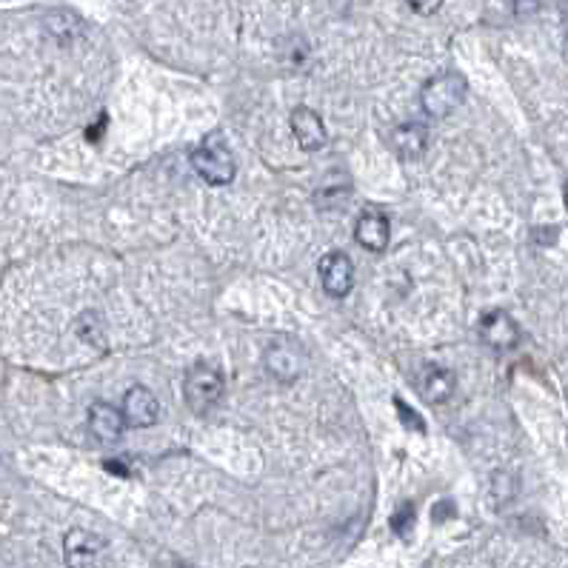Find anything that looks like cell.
Returning a JSON list of instances; mask_svg holds the SVG:
<instances>
[{
    "instance_id": "1",
    "label": "cell",
    "mask_w": 568,
    "mask_h": 568,
    "mask_svg": "<svg viewBox=\"0 0 568 568\" xmlns=\"http://www.w3.org/2000/svg\"><path fill=\"white\" fill-rule=\"evenodd\" d=\"M192 169L203 177L209 186H229L237 175L235 155L223 143L220 135H209L192 152Z\"/></svg>"
},
{
    "instance_id": "2",
    "label": "cell",
    "mask_w": 568,
    "mask_h": 568,
    "mask_svg": "<svg viewBox=\"0 0 568 568\" xmlns=\"http://www.w3.org/2000/svg\"><path fill=\"white\" fill-rule=\"evenodd\" d=\"M469 95V83L460 72H443L437 78H431L426 86H423V95H420V103H423V112L429 118H449L454 109L463 106V100Z\"/></svg>"
},
{
    "instance_id": "3",
    "label": "cell",
    "mask_w": 568,
    "mask_h": 568,
    "mask_svg": "<svg viewBox=\"0 0 568 568\" xmlns=\"http://www.w3.org/2000/svg\"><path fill=\"white\" fill-rule=\"evenodd\" d=\"M183 397L195 414H209L223 397V374L209 363H197L183 377Z\"/></svg>"
},
{
    "instance_id": "4",
    "label": "cell",
    "mask_w": 568,
    "mask_h": 568,
    "mask_svg": "<svg viewBox=\"0 0 568 568\" xmlns=\"http://www.w3.org/2000/svg\"><path fill=\"white\" fill-rule=\"evenodd\" d=\"M63 557L69 568H100L106 557V540L86 529H72L63 537Z\"/></svg>"
},
{
    "instance_id": "5",
    "label": "cell",
    "mask_w": 568,
    "mask_h": 568,
    "mask_svg": "<svg viewBox=\"0 0 568 568\" xmlns=\"http://www.w3.org/2000/svg\"><path fill=\"white\" fill-rule=\"evenodd\" d=\"M480 337H483V343L491 346V349L509 352V349L517 346V340H520V329H517V323H514V317H511L509 312L494 309V312L483 314V320H480Z\"/></svg>"
},
{
    "instance_id": "6",
    "label": "cell",
    "mask_w": 568,
    "mask_h": 568,
    "mask_svg": "<svg viewBox=\"0 0 568 568\" xmlns=\"http://www.w3.org/2000/svg\"><path fill=\"white\" fill-rule=\"evenodd\" d=\"M123 420L132 429H149L160 420V400L149 389L135 386L123 397Z\"/></svg>"
},
{
    "instance_id": "7",
    "label": "cell",
    "mask_w": 568,
    "mask_h": 568,
    "mask_svg": "<svg viewBox=\"0 0 568 568\" xmlns=\"http://www.w3.org/2000/svg\"><path fill=\"white\" fill-rule=\"evenodd\" d=\"M320 283L326 294L346 297L354 289V266L343 252H329L320 260Z\"/></svg>"
},
{
    "instance_id": "8",
    "label": "cell",
    "mask_w": 568,
    "mask_h": 568,
    "mask_svg": "<svg viewBox=\"0 0 568 568\" xmlns=\"http://www.w3.org/2000/svg\"><path fill=\"white\" fill-rule=\"evenodd\" d=\"M292 135L294 140L300 143V149H306V152H317V149H323L326 146V126H323V120L320 115L309 109V106H297L292 112Z\"/></svg>"
},
{
    "instance_id": "9",
    "label": "cell",
    "mask_w": 568,
    "mask_h": 568,
    "mask_svg": "<svg viewBox=\"0 0 568 568\" xmlns=\"http://www.w3.org/2000/svg\"><path fill=\"white\" fill-rule=\"evenodd\" d=\"M389 237H392V226H389V217L380 215V212H363L357 217V226H354V240L369 249V252H383L389 246Z\"/></svg>"
},
{
    "instance_id": "10",
    "label": "cell",
    "mask_w": 568,
    "mask_h": 568,
    "mask_svg": "<svg viewBox=\"0 0 568 568\" xmlns=\"http://www.w3.org/2000/svg\"><path fill=\"white\" fill-rule=\"evenodd\" d=\"M303 352L292 346V343H275L266 352V369L272 377H277L280 383H292L303 372Z\"/></svg>"
},
{
    "instance_id": "11",
    "label": "cell",
    "mask_w": 568,
    "mask_h": 568,
    "mask_svg": "<svg viewBox=\"0 0 568 568\" xmlns=\"http://www.w3.org/2000/svg\"><path fill=\"white\" fill-rule=\"evenodd\" d=\"M123 429H126L123 412H118L112 403L98 400V403L89 406V431L98 437L100 443H118Z\"/></svg>"
},
{
    "instance_id": "12",
    "label": "cell",
    "mask_w": 568,
    "mask_h": 568,
    "mask_svg": "<svg viewBox=\"0 0 568 568\" xmlns=\"http://www.w3.org/2000/svg\"><path fill=\"white\" fill-rule=\"evenodd\" d=\"M417 386H420V394L426 397V403L440 406V403H446L451 394H454L457 380H454V374H451L449 369H443V366H426L423 374H420V380H417Z\"/></svg>"
},
{
    "instance_id": "13",
    "label": "cell",
    "mask_w": 568,
    "mask_h": 568,
    "mask_svg": "<svg viewBox=\"0 0 568 568\" xmlns=\"http://www.w3.org/2000/svg\"><path fill=\"white\" fill-rule=\"evenodd\" d=\"M429 146V132L423 123H403L392 132V149L403 160H417Z\"/></svg>"
},
{
    "instance_id": "14",
    "label": "cell",
    "mask_w": 568,
    "mask_h": 568,
    "mask_svg": "<svg viewBox=\"0 0 568 568\" xmlns=\"http://www.w3.org/2000/svg\"><path fill=\"white\" fill-rule=\"evenodd\" d=\"M46 29L55 35L58 40H72L80 35V18L78 15H72V12H52L49 18H46Z\"/></svg>"
},
{
    "instance_id": "15",
    "label": "cell",
    "mask_w": 568,
    "mask_h": 568,
    "mask_svg": "<svg viewBox=\"0 0 568 568\" xmlns=\"http://www.w3.org/2000/svg\"><path fill=\"white\" fill-rule=\"evenodd\" d=\"M78 337L86 340L95 349H106V334H103V323H100L98 312H83L78 317Z\"/></svg>"
},
{
    "instance_id": "16",
    "label": "cell",
    "mask_w": 568,
    "mask_h": 568,
    "mask_svg": "<svg viewBox=\"0 0 568 568\" xmlns=\"http://www.w3.org/2000/svg\"><path fill=\"white\" fill-rule=\"evenodd\" d=\"M392 529L400 534V537H409L414 529V506L412 503H403L400 509L394 511L392 517Z\"/></svg>"
},
{
    "instance_id": "17",
    "label": "cell",
    "mask_w": 568,
    "mask_h": 568,
    "mask_svg": "<svg viewBox=\"0 0 568 568\" xmlns=\"http://www.w3.org/2000/svg\"><path fill=\"white\" fill-rule=\"evenodd\" d=\"M394 406H397V412H400V420L406 423V426H412L414 431H426V423L417 417V412H414L412 406H406L403 400H394Z\"/></svg>"
},
{
    "instance_id": "18",
    "label": "cell",
    "mask_w": 568,
    "mask_h": 568,
    "mask_svg": "<svg viewBox=\"0 0 568 568\" xmlns=\"http://www.w3.org/2000/svg\"><path fill=\"white\" fill-rule=\"evenodd\" d=\"M406 3L412 6L417 15H434L443 6V0H406Z\"/></svg>"
},
{
    "instance_id": "19",
    "label": "cell",
    "mask_w": 568,
    "mask_h": 568,
    "mask_svg": "<svg viewBox=\"0 0 568 568\" xmlns=\"http://www.w3.org/2000/svg\"><path fill=\"white\" fill-rule=\"evenodd\" d=\"M540 6H543V0H514V12L520 18H529L534 12H540Z\"/></svg>"
},
{
    "instance_id": "20",
    "label": "cell",
    "mask_w": 568,
    "mask_h": 568,
    "mask_svg": "<svg viewBox=\"0 0 568 568\" xmlns=\"http://www.w3.org/2000/svg\"><path fill=\"white\" fill-rule=\"evenodd\" d=\"M563 197H566V209H568V180H566V186H563Z\"/></svg>"
},
{
    "instance_id": "21",
    "label": "cell",
    "mask_w": 568,
    "mask_h": 568,
    "mask_svg": "<svg viewBox=\"0 0 568 568\" xmlns=\"http://www.w3.org/2000/svg\"><path fill=\"white\" fill-rule=\"evenodd\" d=\"M566 38H568V18H566Z\"/></svg>"
}]
</instances>
